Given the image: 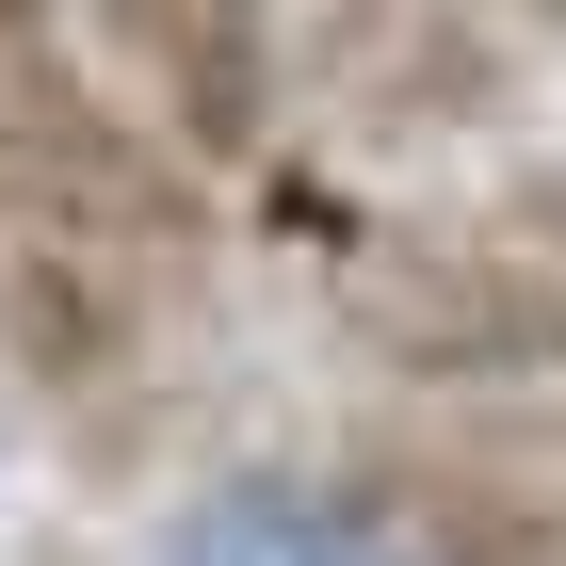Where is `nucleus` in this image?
Masks as SVG:
<instances>
[{"mask_svg": "<svg viewBox=\"0 0 566 566\" xmlns=\"http://www.w3.org/2000/svg\"><path fill=\"white\" fill-rule=\"evenodd\" d=\"M340 324L389 356L405 389H453V405L566 389V275L534 243H485V227H389V243H356Z\"/></svg>", "mask_w": 566, "mask_h": 566, "instance_id": "f257e3e1", "label": "nucleus"}, {"mask_svg": "<svg viewBox=\"0 0 566 566\" xmlns=\"http://www.w3.org/2000/svg\"><path fill=\"white\" fill-rule=\"evenodd\" d=\"M0 178L49 211V243H82V260H178L195 227H211V163L163 130V114H130V97H97L65 49H33V65H0Z\"/></svg>", "mask_w": 566, "mask_h": 566, "instance_id": "f03ea898", "label": "nucleus"}, {"mask_svg": "<svg viewBox=\"0 0 566 566\" xmlns=\"http://www.w3.org/2000/svg\"><path fill=\"white\" fill-rule=\"evenodd\" d=\"M97 33L130 65L195 163H260L275 146V0H97Z\"/></svg>", "mask_w": 566, "mask_h": 566, "instance_id": "7ed1b4c3", "label": "nucleus"}, {"mask_svg": "<svg viewBox=\"0 0 566 566\" xmlns=\"http://www.w3.org/2000/svg\"><path fill=\"white\" fill-rule=\"evenodd\" d=\"M356 502L405 534V566H566V470H534V453H502V437H485V453L389 437Z\"/></svg>", "mask_w": 566, "mask_h": 566, "instance_id": "20e7f679", "label": "nucleus"}, {"mask_svg": "<svg viewBox=\"0 0 566 566\" xmlns=\"http://www.w3.org/2000/svg\"><path fill=\"white\" fill-rule=\"evenodd\" d=\"M163 566H405V534L356 502V485H307V470H227L178 502Z\"/></svg>", "mask_w": 566, "mask_h": 566, "instance_id": "39448f33", "label": "nucleus"}, {"mask_svg": "<svg viewBox=\"0 0 566 566\" xmlns=\"http://www.w3.org/2000/svg\"><path fill=\"white\" fill-rule=\"evenodd\" d=\"M0 356L49 405H130V275L82 243H17L0 260Z\"/></svg>", "mask_w": 566, "mask_h": 566, "instance_id": "423d86ee", "label": "nucleus"}, {"mask_svg": "<svg viewBox=\"0 0 566 566\" xmlns=\"http://www.w3.org/2000/svg\"><path fill=\"white\" fill-rule=\"evenodd\" d=\"M340 33H373V49H405V33H437V0H340Z\"/></svg>", "mask_w": 566, "mask_h": 566, "instance_id": "0eeeda50", "label": "nucleus"}, {"mask_svg": "<svg viewBox=\"0 0 566 566\" xmlns=\"http://www.w3.org/2000/svg\"><path fill=\"white\" fill-rule=\"evenodd\" d=\"M49 33H65V0H0V65H33Z\"/></svg>", "mask_w": 566, "mask_h": 566, "instance_id": "6e6552de", "label": "nucleus"}, {"mask_svg": "<svg viewBox=\"0 0 566 566\" xmlns=\"http://www.w3.org/2000/svg\"><path fill=\"white\" fill-rule=\"evenodd\" d=\"M502 17H518V33H534V49H566V0H502Z\"/></svg>", "mask_w": 566, "mask_h": 566, "instance_id": "1a4fd4ad", "label": "nucleus"}, {"mask_svg": "<svg viewBox=\"0 0 566 566\" xmlns=\"http://www.w3.org/2000/svg\"><path fill=\"white\" fill-rule=\"evenodd\" d=\"M49 566H82V551H49Z\"/></svg>", "mask_w": 566, "mask_h": 566, "instance_id": "9d476101", "label": "nucleus"}]
</instances>
